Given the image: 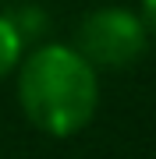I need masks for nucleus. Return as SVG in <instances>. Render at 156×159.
Segmentation results:
<instances>
[{"instance_id":"7ed1b4c3","label":"nucleus","mask_w":156,"mask_h":159,"mask_svg":"<svg viewBox=\"0 0 156 159\" xmlns=\"http://www.w3.org/2000/svg\"><path fill=\"white\" fill-rule=\"evenodd\" d=\"M21 53H25L21 29L14 25V18L0 14V78H4V74H11L18 64H21Z\"/></svg>"},{"instance_id":"f03ea898","label":"nucleus","mask_w":156,"mask_h":159,"mask_svg":"<svg viewBox=\"0 0 156 159\" xmlns=\"http://www.w3.org/2000/svg\"><path fill=\"white\" fill-rule=\"evenodd\" d=\"M145 29L142 14L128 7H99L85 14L75 35V50L92 67H128L145 53Z\"/></svg>"},{"instance_id":"f257e3e1","label":"nucleus","mask_w":156,"mask_h":159,"mask_svg":"<svg viewBox=\"0 0 156 159\" xmlns=\"http://www.w3.org/2000/svg\"><path fill=\"white\" fill-rule=\"evenodd\" d=\"M18 102L32 127L50 138H71L99 106L96 67L75 46H39L18 64Z\"/></svg>"},{"instance_id":"20e7f679","label":"nucleus","mask_w":156,"mask_h":159,"mask_svg":"<svg viewBox=\"0 0 156 159\" xmlns=\"http://www.w3.org/2000/svg\"><path fill=\"white\" fill-rule=\"evenodd\" d=\"M142 21H145V29L156 35V0H142Z\"/></svg>"}]
</instances>
